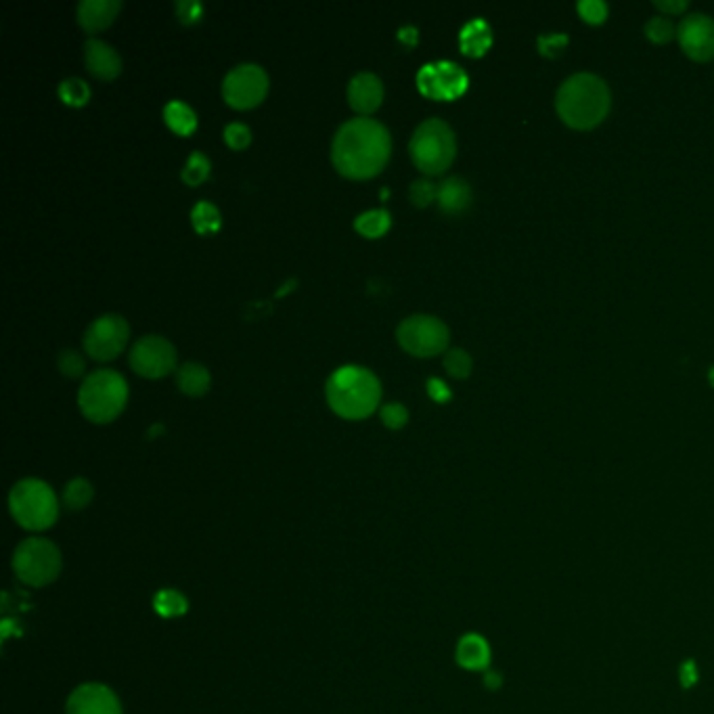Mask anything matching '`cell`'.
Returning <instances> with one entry per match:
<instances>
[{
    "label": "cell",
    "mask_w": 714,
    "mask_h": 714,
    "mask_svg": "<svg viewBox=\"0 0 714 714\" xmlns=\"http://www.w3.org/2000/svg\"><path fill=\"white\" fill-rule=\"evenodd\" d=\"M390 130L373 118L361 116L344 122L331 141V162L354 181L382 172L390 160Z\"/></svg>",
    "instance_id": "obj_1"
},
{
    "label": "cell",
    "mask_w": 714,
    "mask_h": 714,
    "mask_svg": "<svg viewBox=\"0 0 714 714\" xmlns=\"http://www.w3.org/2000/svg\"><path fill=\"white\" fill-rule=\"evenodd\" d=\"M610 107V86L595 74H574L557 88V116L570 128L591 130L599 126L608 118Z\"/></svg>",
    "instance_id": "obj_2"
},
{
    "label": "cell",
    "mask_w": 714,
    "mask_h": 714,
    "mask_svg": "<svg viewBox=\"0 0 714 714\" xmlns=\"http://www.w3.org/2000/svg\"><path fill=\"white\" fill-rule=\"evenodd\" d=\"M325 396L333 413L344 419L359 421L369 417L379 407L382 384L367 367L342 365L329 375Z\"/></svg>",
    "instance_id": "obj_3"
},
{
    "label": "cell",
    "mask_w": 714,
    "mask_h": 714,
    "mask_svg": "<svg viewBox=\"0 0 714 714\" xmlns=\"http://www.w3.org/2000/svg\"><path fill=\"white\" fill-rule=\"evenodd\" d=\"M128 403L126 379L114 369H97L84 377L78 390V407L93 423L114 421Z\"/></svg>",
    "instance_id": "obj_4"
},
{
    "label": "cell",
    "mask_w": 714,
    "mask_h": 714,
    "mask_svg": "<svg viewBox=\"0 0 714 714\" xmlns=\"http://www.w3.org/2000/svg\"><path fill=\"white\" fill-rule=\"evenodd\" d=\"M413 164L428 176L442 174L457 155V139L453 128L440 118L423 120L409 141Z\"/></svg>",
    "instance_id": "obj_5"
},
{
    "label": "cell",
    "mask_w": 714,
    "mask_h": 714,
    "mask_svg": "<svg viewBox=\"0 0 714 714\" xmlns=\"http://www.w3.org/2000/svg\"><path fill=\"white\" fill-rule=\"evenodd\" d=\"M9 509L15 522L32 532L51 528L59 518V501L53 488L36 478H26L11 488Z\"/></svg>",
    "instance_id": "obj_6"
},
{
    "label": "cell",
    "mask_w": 714,
    "mask_h": 714,
    "mask_svg": "<svg viewBox=\"0 0 714 714\" xmlns=\"http://www.w3.org/2000/svg\"><path fill=\"white\" fill-rule=\"evenodd\" d=\"M13 572L28 587H47L61 572V553L47 539H28L13 553Z\"/></svg>",
    "instance_id": "obj_7"
},
{
    "label": "cell",
    "mask_w": 714,
    "mask_h": 714,
    "mask_svg": "<svg viewBox=\"0 0 714 714\" xmlns=\"http://www.w3.org/2000/svg\"><path fill=\"white\" fill-rule=\"evenodd\" d=\"M396 340L413 356H436L449 348L451 333L438 317L411 315L396 327Z\"/></svg>",
    "instance_id": "obj_8"
},
{
    "label": "cell",
    "mask_w": 714,
    "mask_h": 714,
    "mask_svg": "<svg viewBox=\"0 0 714 714\" xmlns=\"http://www.w3.org/2000/svg\"><path fill=\"white\" fill-rule=\"evenodd\" d=\"M269 93V74L258 63H239L222 80V97L235 109H250Z\"/></svg>",
    "instance_id": "obj_9"
},
{
    "label": "cell",
    "mask_w": 714,
    "mask_h": 714,
    "mask_svg": "<svg viewBox=\"0 0 714 714\" xmlns=\"http://www.w3.org/2000/svg\"><path fill=\"white\" fill-rule=\"evenodd\" d=\"M130 336V327L120 315L97 317L84 331V350L95 361H111L126 348Z\"/></svg>",
    "instance_id": "obj_10"
},
{
    "label": "cell",
    "mask_w": 714,
    "mask_h": 714,
    "mask_svg": "<svg viewBox=\"0 0 714 714\" xmlns=\"http://www.w3.org/2000/svg\"><path fill=\"white\" fill-rule=\"evenodd\" d=\"M467 74L453 61L426 63L417 74L419 91L436 101H453L465 93Z\"/></svg>",
    "instance_id": "obj_11"
},
{
    "label": "cell",
    "mask_w": 714,
    "mask_h": 714,
    "mask_svg": "<svg viewBox=\"0 0 714 714\" xmlns=\"http://www.w3.org/2000/svg\"><path fill=\"white\" fill-rule=\"evenodd\" d=\"M130 367L135 373L158 379L168 375L176 367V348L162 336H143L130 348Z\"/></svg>",
    "instance_id": "obj_12"
},
{
    "label": "cell",
    "mask_w": 714,
    "mask_h": 714,
    "mask_svg": "<svg viewBox=\"0 0 714 714\" xmlns=\"http://www.w3.org/2000/svg\"><path fill=\"white\" fill-rule=\"evenodd\" d=\"M679 44L696 61H710L714 57V19L704 13H691L683 17L677 28Z\"/></svg>",
    "instance_id": "obj_13"
},
{
    "label": "cell",
    "mask_w": 714,
    "mask_h": 714,
    "mask_svg": "<svg viewBox=\"0 0 714 714\" xmlns=\"http://www.w3.org/2000/svg\"><path fill=\"white\" fill-rule=\"evenodd\" d=\"M65 714H122V704L109 687L84 683L72 691Z\"/></svg>",
    "instance_id": "obj_14"
},
{
    "label": "cell",
    "mask_w": 714,
    "mask_h": 714,
    "mask_svg": "<svg viewBox=\"0 0 714 714\" xmlns=\"http://www.w3.org/2000/svg\"><path fill=\"white\" fill-rule=\"evenodd\" d=\"M384 101V82L373 72L356 74L348 82V103L354 111L363 116L373 114V111Z\"/></svg>",
    "instance_id": "obj_15"
},
{
    "label": "cell",
    "mask_w": 714,
    "mask_h": 714,
    "mask_svg": "<svg viewBox=\"0 0 714 714\" xmlns=\"http://www.w3.org/2000/svg\"><path fill=\"white\" fill-rule=\"evenodd\" d=\"M86 68L99 80H114L122 72L120 53L99 38H88L84 42Z\"/></svg>",
    "instance_id": "obj_16"
},
{
    "label": "cell",
    "mask_w": 714,
    "mask_h": 714,
    "mask_svg": "<svg viewBox=\"0 0 714 714\" xmlns=\"http://www.w3.org/2000/svg\"><path fill=\"white\" fill-rule=\"evenodd\" d=\"M122 9L120 0H80L78 3V24L86 32H99L111 26Z\"/></svg>",
    "instance_id": "obj_17"
},
{
    "label": "cell",
    "mask_w": 714,
    "mask_h": 714,
    "mask_svg": "<svg viewBox=\"0 0 714 714\" xmlns=\"http://www.w3.org/2000/svg\"><path fill=\"white\" fill-rule=\"evenodd\" d=\"M436 202L440 210L449 216L463 214L472 204V187L461 176H449L438 185Z\"/></svg>",
    "instance_id": "obj_18"
},
{
    "label": "cell",
    "mask_w": 714,
    "mask_h": 714,
    "mask_svg": "<svg viewBox=\"0 0 714 714\" xmlns=\"http://www.w3.org/2000/svg\"><path fill=\"white\" fill-rule=\"evenodd\" d=\"M457 664L465 671H486L490 664L488 641L476 633L461 637L457 645Z\"/></svg>",
    "instance_id": "obj_19"
},
{
    "label": "cell",
    "mask_w": 714,
    "mask_h": 714,
    "mask_svg": "<svg viewBox=\"0 0 714 714\" xmlns=\"http://www.w3.org/2000/svg\"><path fill=\"white\" fill-rule=\"evenodd\" d=\"M212 377L202 363H183L176 369V386L187 396H202L210 390Z\"/></svg>",
    "instance_id": "obj_20"
},
{
    "label": "cell",
    "mask_w": 714,
    "mask_h": 714,
    "mask_svg": "<svg viewBox=\"0 0 714 714\" xmlns=\"http://www.w3.org/2000/svg\"><path fill=\"white\" fill-rule=\"evenodd\" d=\"M459 44L465 55L480 57L490 49V44H493V32H490V26L484 19H474L461 30Z\"/></svg>",
    "instance_id": "obj_21"
},
{
    "label": "cell",
    "mask_w": 714,
    "mask_h": 714,
    "mask_svg": "<svg viewBox=\"0 0 714 714\" xmlns=\"http://www.w3.org/2000/svg\"><path fill=\"white\" fill-rule=\"evenodd\" d=\"M164 120L176 132V135L187 137L197 128L195 111L181 99H172L164 107Z\"/></svg>",
    "instance_id": "obj_22"
},
{
    "label": "cell",
    "mask_w": 714,
    "mask_h": 714,
    "mask_svg": "<svg viewBox=\"0 0 714 714\" xmlns=\"http://www.w3.org/2000/svg\"><path fill=\"white\" fill-rule=\"evenodd\" d=\"M390 225H392V216L384 208L367 210L354 218V229L369 239H377V237L386 235Z\"/></svg>",
    "instance_id": "obj_23"
},
{
    "label": "cell",
    "mask_w": 714,
    "mask_h": 714,
    "mask_svg": "<svg viewBox=\"0 0 714 714\" xmlns=\"http://www.w3.org/2000/svg\"><path fill=\"white\" fill-rule=\"evenodd\" d=\"M191 222H193V229L199 233V235H210V233H216L220 227H222V218H220V210L206 202V199H202V202H197L191 210Z\"/></svg>",
    "instance_id": "obj_24"
},
{
    "label": "cell",
    "mask_w": 714,
    "mask_h": 714,
    "mask_svg": "<svg viewBox=\"0 0 714 714\" xmlns=\"http://www.w3.org/2000/svg\"><path fill=\"white\" fill-rule=\"evenodd\" d=\"M93 495H95V490H93L91 482L84 478H74L68 486H65L63 503L72 511H80L93 501Z\"/></svg>",
    "instance_id": "obj_25"
},
{
    "label": "cell",
    "mask_w": 714,
    "mask_h": 714,
    "mask_svg": "<svg viewBox=\"0 0 714 714\" xmlns=\"http://www.w3.org/2000/svg\"><path fill=\"white\" fill-rule=\"evenodd\" d=\"M153 608L164 618H176V616H183L189 606H187V599L181 593L172 591V589H164L155 595Z\"/></svg>",
    "instance_id": "obj_26"
},
{
    "label": "cell",
    "mask_w": 714,
    "mask_h": 714,
    "mask_svg": "<svg viewBox=\"0 0 714 714\" xmlns=\"http://www.w3.org/2000/svg\"><path fill=\"white\" fill-rule=\"evenodd\" d=\"M210 168H212V164L208 160V155L202 153V151H193L189 155V160H187L181 176H183V181L187 185L197 187L199 183H204L206 178L210 176Z\"/></svg>",
    "instance_id": "obj_27"
},
{
    "label": "cell",
    "mask_w": 714,
    "mask_h": 714,
    "mask_svg": "<svg viewBox=\"0 0 714 714\" xmlns=\"http://www.w3.org/2000/svg\"><path fill=\"white\" fill-rule=\"evenodd\" d=\"M59 97L63 103H68L72 107H82L91 99V88L82 78H65L59 84Z\"/></svg>",
    "instance_id": "obj_28"
},
{
    "label": "cell",
    "mask_w": 714,
    "mask_h": 714,
    "mask_svg": "<svg viewBox=\"0 0 714 714\" xmlns=\"http://www.w3.org/2000/svg\"><path fill=\"white\" fill-rule=\"evenodd\" d=\"M472 356L467 354L463 348H453L444 354V369L449 375L457 377V379H465L467 375L472 373Z\"/></svg>",
    "instance_id": "obj_29"
},
{
    "label": "cell",
    "mask_w": 714,
    "mask_h": 714,
    "mask_svg": "<svg viewBox=\"0 0 714 714\" xmlns=\"http://www.w3.org/2000/svg\"><path fill=\"white\" fill-rule=\"evenodd\" d=\"M57 367L63 375H68V377H80L84 375L86 371V361H84V356L74 350V348H65L59 352L57 356Z\"/></svg>",
    "instance_id": "obj_30"
},
{
    "label": "cell",
    "mask_w": 714,
    "mask_h": 714,
    "mask_svg": "<svg viewBox=\"0 0 714 714\" xmlns=\"http://www.w3.org/2000/svg\"><path fill=\"white\" fill-rule=\"evenodd\" d=\"M436 195H438V187L432 181H428V178H419V181L411 183L409 197H411L413 206H417V208L430 206L436 199Z\"/></svg>",
    "instance_id": "obj_31"
},
{
    "label": "cell",
    "mask_w": 714,
    "mask_h": 714,
    "mask_svg": "<svg viewBox=\"0 0 714 714\" xmlns=\"http://www.w3.org/2000/svg\"><path fill=\"white\" fill-rule=\"evenodd\" d=\"M675 26H673V21L668 19V17H652L650 21L645 24V34L647 38H650L652 42H658V44H664L668 40H673L675 36Z\"/></svg>",
    "instance_id": "obj_32"
},
{
    "label": "cell",
    "mask_w": 714,
    "mask_h": 714,
    "mask_svg": "<svg viewBox=\"0 0 714 714\" xmlns=\"http://www.w3.org/2000/svg\"><path fill=\"white\" fill-rule=\"evenodd\" d=\"M225 141L231 149H245L250 143H252V130L241 124V122H231L225 126Z\"/></svg>",
    "instance_id": "obj_33"
},
{
    "label": "cell",
    "mask_w": 714,
    "mask_h": 714,
    "mask_svg": "<svg viewBox=\"0 0 714 714\" xmlns=\"http://www.w3.org/2000/svg\"><path fill=\"white\" fill-rule=\"evenodd\" d=\"M379 415H382L384 426H388L390 430H400L403 426H407V421H409V411L405 405H400V403L384 405L382 411H379Z\"/></svg>",
    "instance_id": "obj_34"
},
{
    "label": "cell",
    "mask_w": 714,
    "mask_h": 714,
    "mask_svg": "<svg viewBox=\"0 0 714 714\" xmlns=\"http://www.w3.org/2000/svg\"><path fill=\"white\" fill-rule=\"evenodd\" d=\"M578 13L589 24H601L608 17V5L601 3V0H583V3H578Z\"/></svg>",
    "instance_id": "obj_35"
},
{
    "label": "cell",
    "mask_w": 714,
    "mask_h": 714,
    "mask_svg": "<svg viewBox=\"0 0 714 714\" xmlns=\"http://www.w3.org/2000/svg\"><path fill=\"white\" fill-rule=\"evenodd\" d=\"M176 15L183 21V24L191 26V24H195V21L204 17V5L199 3V0H178Z\"/></svg>",
    "instance_id": "obj_36"
},
{
    "label": "cell",
    "mask_w": 714,
    "mask_h": 714,
    "mask_svg": "<svg viewBox=\"0 0 714 714\" xmlns=\"http://www.w3.org/2000/svg\"><path fill=\"white\" fill-rule=\"evenodd\" d=\"M428 394L436 400V403H446V400H451V396H453L449 386H446L438 377L428 379Z\"/></svg>",
    "instance_id": "obj_37"
},
{
    "label": "cell",
    "mask_w": 714,
    "mask_h": 714,
    "mask_svg": "<svg viewBox=\"0 0 714 714\" xmlns=\"http://www.w3.org/2000/svg\"><path fill=\"white\" fill-rule=\"evenodd\" d=\"M679 681H681V685L685 689L694 687L698 683V666H696V662H691V660L683 662V666L679 668Z\"/></svg>",
    "instance_id": "obj_38"
},
{
    "label": "cell",
    "mask_w": 714,
    "mask_h": 714,
    "mask_svg": "<svg viewBox=\"0 0 714 714\" xmlns=\"http://www.w3.org/2000/svg\"><path fill=\"white\" fill-rule=\"evenodd\" d=\"M662 13L675 15V13H683L687 9V0H656L654 3Z\"/></svg>",
    "instance_id": "obj_39"
},
{
    "label": "cell",
    "mask_w": 714,
    "mask_h": 714,
    "mask_svg": "<svg viewBox=\"0 0 714 714\" xmlns=\"http://www.w3.org/2000/svg\"><path fill=\"white\" fill-rule=\"evenodd\" d=\"M568 42L566 36H551V38H543L541 40V49L545 55H551V51H560L564 44Z\"/></svg>",
    "instance_id": "obj_40"
},
{
    "label": "cell",
    "mask_w": 714,
    "mask_h": 714,
    "mask_svg": "<svg viewBox=\"0 0 714 714\" xmlns=\"http://www.w3.org/2000/svg\"><path fill=\"white\" fill-rule=\"evenodd\" d=\"M501 683H503V679H501V675H499V673H493V671L486 673V677H484V685H486L488 689H499V687H501Z\"/></svg>",
    "instance_id": "obj_41"
},
{
    "label": "cell",
    "mask_w": 714,
    "mask_h": 714,
    "mask_svg": "<svg viewBox=\"0 0 714 714\" xmlns=\"http://www.w3.org/2000/svg\"><path fill=\"white\" fill-rule=\"evenodd\" d=\"M398 38L409 42V44H415V42H417V30L411 28V26H407V28H403V30L398 32Z\"/></svg>",
    "instance_id": "obj_42"
}]
</instances>
